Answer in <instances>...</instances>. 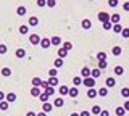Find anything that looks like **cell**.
<instances>
[{"label":"cell","instance_id":"6da1fadb","mask_svg":"<svg viewBox=\"0 0 129 116\" xmlns=\"http://www.w3.org/2000/svg\"><path fill=\"white\" fill-rule=\"evenodd\" d=\"M82 84L86 87H89V89H92V87L95 86V79L94 78H86V79H82Z\"/></svg>","mask_w":129,"mask_h":116},{"label":"cell","instance_id":"7a4b0ae2","mask_svg":"<svg viewBox=\"0 0 129 116\" xmlns=\"http://www.w3.org/2000/svg\"><path fill=\"white\" fill-rule=\"evenodd\" d=\"M97 18H99V21H102V23H105V21H110V15H108L107 11H100Z\"/></svg>","mask_w":129,"mask_h":116},{"label":"cell","instance_id":"3957f363","mask_svg":"<svg viewBox=\"0 0 129 116\" xmlns=\"http://www.w3.org/2000/svg\"><path fill=\"white\" fill-rule=\"evenodd\" d=\"M29 42L34 44V45H37V44H40V37H39L37 34H31L29 35Z\"/></svg>","mask_w":129,"mask_h":116},{"label":"cell","instance_id":"277c9868","mask_svg":"<svg viewBox=\"0 0 129 116\" xmlns=\"http://www.w3.org/2000/svg\"><path fill=\"white\" fill-rule=\"evenodd\" d=\"M68 95H70V97H73V98H74V97H78V95H79L78 87H76V86H73L71 89H70V92H68Z\"/></svg>","mask_w":129,"mask_h":116},{"label":"cell","instance_id":"5b68a950","mask_svg":"<svg viewBox=\"0 0 129 116\" xmlns=\"http://www.w3.org/2000/svg\"><path fill=\"white\" fill-rule=\"evenodd\" d=\"M111 53L115 55V57H119V55L123 53V49H121L119 45H115V47H113V49H111Z\"/></svg>","mask_w":129,"mask_h":116},{"label":"cell","instance_id":"8992f818","mask_svg":"<svg viewBox=\"0 0 129 116\" xmlns=\"http://www.w3.org/2000/svg\"><path fill=\"white\" fill-rule=\"evenodd\" d=\"M50 45H52L50 39H40V47H42V49H48Z\"/></svg>","mask_w":129,"mask_h":116},{"label":"cell","instance_id":"52a82bcc","mask_svg":"<svg viewBox=\"0 0 129 116\" xmlns=\"http://www.w3.org/2000/svg\"><path fill=\"white\" fill-rule=\"evenodd\" d=\"M81 76H82L84 79H86V78H90V69H89L87 66H84L82 69H81Z\"/></svg>","mask_w":129,"mask_h":116},{"label":"cell","instance_id":"ba28073f","mask_svg":"<svg viewBox=\"0 0 129 116\" xmlns=\"http://www.w3.org/2000/svg\"><path fill=\"white\" fill-rule=\"evenodd\" d=\"M97 95H99V90H95L94 87H92V89H89V90H87V97H89V98H95Z\"/></svg>","mask_w":129,"mask_h":116},{"label":"cell","instance_id":"9c48e42d","mask_svg":"<svg viewBox=\"0 0 129 116\" xmlns=\"http://www.w3.org/2000/svg\"><path fill=\"white\" fill-rule=\"evenodd\" d=\"M100 73H102V69H99V68H95V69H90V78H100Z\"/></svg>","mask_w":129,"mask_h":116},{"label":"cell","instance_id":"30bf717a","mask_svg":"<svg viewBox=\"0 0 129 116\" xmlns=\"http://www.w3.org/2000/svg\"><path fill=\"white\" fill-rule=\"evenodd\" d=\"M119 19H121V16H119L118 13H115V15H111V16H110V21L113 23V24H118Z\"/></svg>","mask_w":129,"mask_h":116},{"label":"cell","instance_id":"8fae6325","mask_svg":"<svg viewBox=\"0 0 129 116\" xmlns=\"http://www.w3.org/2000/svg\"><path fill=\"white\" fill-rule=\"evenodd\" d=\"M5 98H7V102H8V103H13L15 100H16V94H15V92H10V94H8Z\"/></svg>","mask_w":129,"mask_h":116},{"label":"cell","instance_id":"7c38bea8","mask_svg":"<svg viewBox=\"0 0 129 116\" xmlns=\"http://www.w3.org/2000/svg\"><path fill=\"white\" fill-rule=\"evenodd\" d=\"M105 84H107V87L110 89V87H115V86H116V81H115L113 78H108L107 81H105Z\"/></svg>","mask_w":129,"mask_h":116},{"label":"cell","instance_id":"4fadbf2b","mask_svg":"<svg viewBox=\"0 0 129 116\" xmlns=\"http://www.w3.org/2000/svg\"><path fill=\"white\" fill-rule=\"evenodd\" d=\"M66 55H68V50L63 49V47H60V49H58V58H64Z\"/></svg>","mask_w":129,"mask_h":116},{"label":"cell","instance_id":"5bb4252c","mask_svg":"<svg viewBox=\"0 0 129 116\" xmlns=\"http://www.w3.org/2000/svg\"><path fill=\"white\" fill-rule=\"evenodd\" d=\"M53 105H55V106H58V108H61V106L64 105V100H63L61 97H58V98H55V102H53Z\"/></svg>","mask_w":129,"mask_h":116},{"label":"cell","instance_id":"9a60e30c","mask_svg":"<svg viewBox=\"0 0 129 116\" xmlns=\"http://www.w3.org/2000/svg\"><path fill=\"white\" fill-rule=\"evenodd\" d=\"M31 95H32V97H39V95H40V89H39V87H34V86H32Z\"/></svg>","mask_w":129,"mask_h":116},{"label":"cell","instance_id":"2e32d148","mask_svg":"<svg viewBox=\"0 0 129 116\" xmlns=\"http://www.w3.org/2000/svg\"><path fill=\"white\" fill-rule=\"evenodd\" d=\"M39 24V18L37 16H31L29 18V26H37Z\"/></svg>","mask_w":129,"mask_h":116},{"label":"cell","instance_id":"e0dca14e","mask_svg":"<svg viewBox=\"0 0 129 116\" xmlns=\"http://www.w3.org/2000/svg\"><path fill=\"white\" fill-rule=\"evenodd\" d=\"M52 108H53V106H52L48 102H45V103L42 105V111H45V113H48V111H52Z\"/></svg>","mask_w":129,"mask_h":116},{"label":"cell","instance_id":"ac0fdd59","mask_svg":"<svg viewBox=\"0 0 129 116\" xmlns=\"http://www.w3.org/2000/svg\"><path fill=\"white\" fill-rule=\"evenodd\" d=\"M50 42H52V45H60V44H61V39H60L58 35H55V37L50 39Z\"/></svg>","mask_w":129,"mask_h":116},{"label":"cell","instance_id":"d6986e66","mask_svg":"<svg viewBox=\"0 0 129 116\" xmlns=\"http://www.w3.org/2000/svg\"><path fill=\"white\" fill-rule=\"evenodd\" d=\"M82 27H84V29H90V27H92L90 19H82Z\"/></svg>","mask_w":129,"mask_h":116},{"label":"cell","instance_id":"ffe728a7","mask_svg":"<svg viewBox=\"0 0 129 116\" xmlns=\"http://www.w3.org/2000/svg\"><path fill=\"white\" fill-rule=\"evenodd\" d=\"M48 86H52V87H55V86H58V78H50L48 79Z\"/></svg>","mask_w":129,"mask_h":116},{"label":"cell","instance_id":"44dd1931","mask_svg":"<svg viewBox=\"0 0 129 116\" xmlns=\"http://www.w3.org/2000/svg\"><path fill=\"white\" fill-rule=\"evenodd\" d=\"M99 95H100V97H107V95H108V87H102V89H99Z\"/></svg>","mask_w":129,"mask_h":116},{"label":"cell","instance_id":"7402d4cb","mask_svg":"<svg viewBox=\"0 0 129 116\" xmlns=\"http://www.w3.org/2000/svg\"><path fill=\"white\" fill-rule=\"evenodd\" d=\"M44 92H45L47 95H53V94H55V87H52V86H47Z\"/></svg>","mask_w":129,"mask_h":116},{"label":"cell","instance_id":"603a6c76","mask_svg":"<svg viewBox=\"0 0 129 116\" xmlns=\"http://www.w3.org/2000/svg\"><path fill=\"white\" fill-rule=\"evenodd\" d=\"M15 53H16V57H18V58H24V55H26V52H24V49H18V50L15 52Z\"/></svg>","mask_w":129,"mask_h":116},{"label":"cell","instance_id":"cb8c5ba5","mask_svg":"<svg viewBox=\"0 0 129 116\" xmlns=\"http://www.w3.org/2000/svg\"><path fill=\"white\" fill-rule=\"evenodd\" d=\"M40 84H42V79H40V78H34V79H32V86H34V87H40Z\"/></svg>","mask_w":129,"mask_h":116},{"label":"cell","instance_id":"d4e9b609","mask_svg":"<svg viewBox=\"0 0 129 116\" xmlns=\"http://www.w3.org/2000/svg\"><path fill=\"white\" fill-rule=\"evenodd\" d=\"M103 29H105V31L113 29V23H111V21H105V23H103Z\"/></svg>","mask_w":129,"mask_h":116},{"label":"cell","instance_id":"484cf974","mask_svg":"<svg viewBox=\"0 0 129 116\" xmlns=\"http://www.w3.org/2000/svg\"><path fill=\"white\" fill-rule=\"evenodd\" d=\"M68 92H70V89L66 86H60V95H68Z\"/></svg>","mask_w":129,"mask_h":116},{"label":"cell","instance_id":"4316f807","mask_svg":"<svg viewBox=\"0 0 129 116\" xmlns=\"http://www.w3.org/2000/svg\"><path fill=\"white\" fill-rule=\"evenodd\" d=\"M123 73H124L123 66H115V74L116 76H123Z\"/></svg>","mask_w":129,"mask_h":116},{"label":"cell","instance_id":"83f0119b","mask_svg":"<svg viewBox=\"0 0 129 116\" xmlns=\"http://www.w3.org/2000/svg\"><path fill=\"white\" fill-rule=\"evenodd\" d=\"M48 97H50V95H47L45 92H40V95H39V98H40V102H44L45 103L47 100H48Z\"/></svg>","mask_w":129,"mask_h":116},{"label":"cell","instance_id":"f1b7e54d","mask_svg":"<svg viewBox=\"0 0 129 116\" xmlns=\"http://www.w3.org/2000/svg\"><path fill=\"white\" fill-rule=\"evenodd\" d=\"M16 13H18L19 16H24V15H26V7H18V10H16Z\"/></svg>","mask_w":129,"mask_h":116},{"label":"cell","instance_id":"f546056e","mask_svg":"<svg viewBox=\"0 0 129 116\" xmlns=\"http://www.w3.org/2000/svg\"><path fill=\"white\" fill-rule=\"evenodd\" d=\"M81 84H82V79H81L79 76H76V78L73 79V86H76V87H78V86H81Z\"/></svg>","mask_w":129,"mask_h":116},{"label":"cell","instance_id":"4dcf8cb0","mask_svg":"<svg viewBox=\"0 0 129 116\" xmlns=\"http://www.w3.org/2000/svg\"><path fill=\"white\" fill-rule=\"evenodd\" d=\"M56 74H58V69H56V68L48 69V76H50V78H56Z\"/></svg>","mask_w":129,"mask_h":116},{"label":"cell","instance_id":"1f68e13d","mask_svg":"<svg viewBox=\"0 0 129 116\" xmlns=\"http://www.w3.org/2000/svg\"><path fill=\"white\" fill-rule=\"evenodd\" d=\"M124 113H126L124 106H118V108H116V114H118V116H124Z\"/></svg>","mask_w":129,"mask_h":116},{"label":"cell","instance_id":"d6a6232c","mask_svg":"<svg viewBox=\"0 0 129 116\" xmlns=\"http://www.w3.org/2000/svg\"><path fill=\"white\" fill-rule=\"evenodd\" d=\"M63 66V58H56L55 60V68L58 69V68H61Z\"/></svg>","mask_w":129,"mask_h":116},{"label":"cell","instance_id":"836d02e7","mask_svg":"<svg viewBox=\"0 0 129 116\" xmlns=\"http://www.w3.org/2000/svg\"><path fill=\"white\" fill-rule=\"evenodd\" d=\"M100 111H102V108H100L99 105H94V106H92V113H94V114H100Z\"/></svg>","mask_w":129,"mask_h":116},{"label":"cell","instance_id":"e575fe53","mask_svg":"<svg viewBox=\"0 0 129 116\" xmlns=\"http://www.w3.org/2000/svg\"><path fill=\"white\" fill-rule=\"evenodd\" d=\"M113 31H115V32H119V34H121V31H123V26H121L119 23H118V24H113Z\"/></svg>","mask_w":129,"mask_h":116},{"label":"cell","instance_id":"d590c367","mask_svg":"<svg viewBox=\"0 0 129 116\" xmlns=\"http://www.w3.org/2000/svg\"><path fill=\"white\" fill-rule=\"evenodd\" d=\"M121 95H123V97H129V87H123V89H121Z\"/></svg>","mask_w":129,"mask_h":116},{"label":"cell","instance_id":"8d00e7d4","mask_svg":"<svg viewBox=\"0 0 129 116\" xmlns=\"http://www.w3.org/2000/svg\"><path fill=\"white\" fill-rule=\"evenodd\" d=\"M121 35H123L124 39L129 37V27H123V31H121Z\"/></svg>","mask_w":129,"mask_h":116},{"label":"cell","instance_id":"74e56055","mask_svg":"<svg viewBox=\"0 0 129 116\" xmlns=\"http://www.w3.org/2000/svg\"><path fill=\"white\" fill-rule=\"evenodd\" d=\"M2 76H5V78H7V76H11V69H10V68H3V69H2Z\"/></svg>","mask_w":129,"mask_h":116},{"label":"cell","instance_id":"f35d334b","mask_svg":"<svg viewBox=\"0 0 129 116\" xmlns=\"http://www.w3.org/2000/svg\"><path fill=\"white\" fill-rule=\"evenodd\" d=\"M97 60H99V61H102V60H107V53H105V52H100V53L97 55Z\"/></svg>","mask_w":129,"mask_h":116},{"label":"cell","instance_id":"ab89813d","mask_svg":"<svg viewBox=\"0 0 129 116\" xmlns=\"http://www.w3.org/2000/svg\"><path fill=\"white\" fill-rule=\"evenodd\" d=\"M0 110H8V102H7V100L0 102Z\"/></svg>","mask_w":129,"mask_h":116},{"label":"cell","instance_id":"60d3db41","mask_svg":"<svg viewBox=\"0 0 129 116\" xmlns=\"http://www.w3.org/2000/svg\"><path fill=\"white\" fill-rule=\"evenodd\" d=\"M107 68V60H102V61H99V69H105Z\"/></svg>","mask_w":129,"mask_h":116},{"label":"cell","instance_id":"b9f144b4","mask_svg":"<svg viewBox=\"0 0 129 116\" xmlns=\"http://www.w3.org/2000/svg\"><path fill=\"white\" fill-rule=\"evenodd\" d=\"M63 49H66L68 52H70V50L73 49V44H71V42H64V44H63Z\"/></svg>","mask_w":129,"mask_h":116},{"label":"cell","instance_id":"7bdbcfd3","mask_svg":"<svg viewBox=\"0 0 129 116\" xmlns=\"http://www.w3.org/2000/svg\"><path fill=\"white\" fill-rule=\"evenodd\" d=\"M27 31H29L27 26H21V27H19V32H21V34H27Z\"/></svg>","mask_w":129,"mask_h":116},{"label":"cell","instance_id":"ee69618b","mask_svg":"<svg viewBox=\"0 0 129 116\" xmlns=\"http://www.w3.org/2000/svg\"><path fill=\"white\" fill-rule=\"evenodd\" d=\"M7 50H8V47H7V45H3V44H2V45H0V55L7 53Z\"/></svg>","mask_w":129,"mask_h":116},{"label":"cell","instance_id":"f6af8a7d","mask_svg":"<svg viewBox=\"0 0 129 116\" xmlns=\"http://www.w3.org/2000/svg\"><path fill=\"white\" fill-rule=\"evenodd\" d=\"M108 5L115 8V7H118V0H108Z\"/></svg>","mask_w":129,"mask_h":116},{"label":"cell","instance_id":"bcb514c9","mask_svg":"<svg viewBox=\"0 0 129 116\" xmlns=\"http://www.w3.org/2000/svg\"><path fill=\"white\" fill-rule=\"evenodd\" d=\"M55 5H56V3H55V0H47V7H50V8H53Z\"/></svg>","mask_w":129,"mask_h":116},{"label":"cell","instance_id":"7dc6e473","mask_svg":"<svg viewBox=\"0 0 129 116\" xmlns=\"http://www.w3.org/2000/svg\"><path fill=\"white\" fill-rule=\"evenodd\" d=\"M47 5V0H37V7H45Z\"/></svg>","mask_w":129,"mask_h":116},{"label":"cell","instance_id":"c3c4849f","mask_svg":"<svg viewBox=\"0 0 129 116\" xmlns=\"http://www.w3.org/2000/svg\"><path fill=\"white\" fill-rule=\"evenodd\" d=\"M100 116H110V111H107V110H102V111H100Z\"/></svg>","mask_w":129,"mask_h":116},{"label":"cell","instance_id":"681fc988","mask_svg":"<svg viewBox=\"0 0 129 116\" xmlns=\"http://www.w3.org/2000/svg\"><path fill=\"white\" fill-rule=\"evenodd\" d=\"M123 10H124V11H129V2H124V5H123Z\"/></svg>","mask_w":129,"mask_h":116},{"label":"cell","instance_id":"f907efd6","mask_svg":"<svg viewBox=\"0 0 129 116\" xmlns=\"http://www.w3.org/2000/svg\"><path fill=\"white\" fill-rule=\"evenodd\" d=\"M79 116H90V111H81Z\"/></svg>","mask_w":129,"mask_h":116},{"label":"cell","instance_id":"816d5d0a","mask_svg":"<svg viewBox=\"0 0 129 116\" xmlns=\"http://www.w3.org/2000/svg\"><path fill=\"white\" fill-rule=\"evenodd\" d=\"M5 97H7V95H5V94H3V92H2V90H0V102H3V100H5Z\"/></svg>","mask_w":129,"mask_h":116},{"label":"cell","instance_id":"f5cc1de1","mask_svg":"<svg viewBox=\"0 0 129 116\" xmlns=\"http://www.w3.org/2000/svg\"><path fill=\"white\" fill-rule=\"evenodd\" d=\"M47 86H48V82H47V81H42V84H40V87H44V89H45Z\"/></svg>","mask_w":129,"mask_h":116},{"label":"cell","instance_id":"db71d44e","mask_svg":"<svg viewBox=\"0 0 129 116\" xmlns=\"http://www.w3.org/2000/svg\"><path fill=\"white\" fill-rule=\"evenodd\" d=\"M124 110H126V111H129V100H127L126 103H124Z\"/></svg>","mask_w":129,"mask_h":116},{"label":"cell","instance_id":"11a10c76","mask_svg":"<svg viewBox=\"0 0 129 116\" xmlns=\"http://www.w3.org/2000/svg\"><path fill=\"white\" fill-rule=\"evenodd\" d=\"M26 116H37V114H36L34 111H27V114H26Z\"/></svg>","mask_w":129,"mask_h":116},{"label":"cell","instance_id":"9f6ffc18","mask_svg":"<svg viewBox=\"0 0 129 116\" xmlns=\"http://www.w3.org/2000/svg\"><path fill=\"white\" fill-rule=\"evenodd\" d=\"M37 116H47L45 111H40V113H37Z\"/></svg>","mask_w":129,"mask_h":116},{"label":"cell","instance_id":"6f0895ef","mask_svg":"<svg viewBox=\"0 0 129 116\" xmlns=\"http://www.w3.org/2000/svg\"><path fill=\"white\" fill-rule=\"evenodd\" d=\"M71 116H79V114L78 113H71Z\"/></svg>","mask_w":129,"mask_h":116},{"label":"cell","instance_id":"680465c9","mask_svg":"<svg viewBox=\"0 0 129 116\" xmlns=\"http://www.w3.org/2000/svg\"><path fill=\"white\" fill-rule=\"evenodd\" d=\"M89 2H94V0H89Z\"/></svg>","mask_w":129,"mask_h":116}]
</instances>
